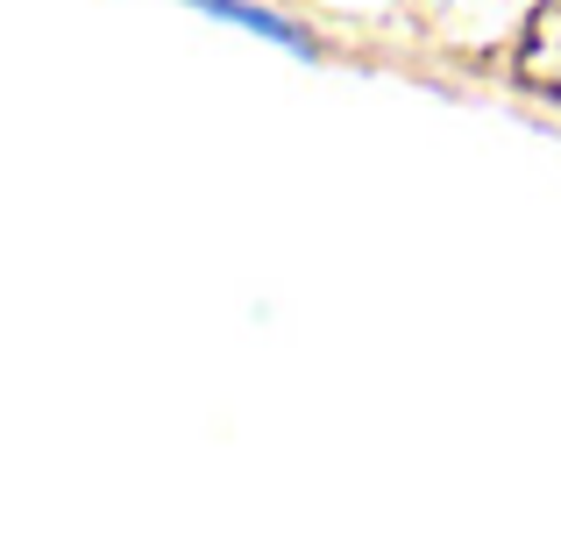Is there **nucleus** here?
Instances as JSON below:
<instances>
[{"mask_svg":"<svg viewBox=\"0 0 561 540\" xmlns=\"http://www.w3.org/2000/svg\"><path fill=\"white\" fill-rule=\"evenodd\" d=\"M534 50H540V65L561 71V0L548 8V22H540V43H534Z\"/></svg>","mask_w":561,"mask_h":540,"instance_id":"obj_1","label":"nucleus"}]
</instances>
